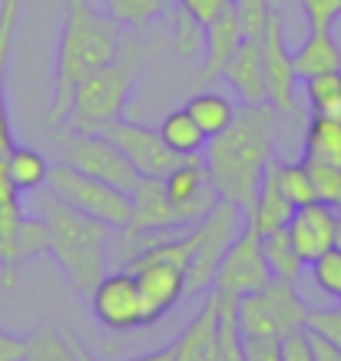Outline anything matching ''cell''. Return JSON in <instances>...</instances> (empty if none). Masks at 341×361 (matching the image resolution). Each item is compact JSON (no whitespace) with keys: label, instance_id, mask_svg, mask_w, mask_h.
<instances>
[{"label":"cell","instance_id":"obj_20","mask_svg":"<svg viewBox=\"0 0 341 361\" xmlns=\"http://www.w3.org/2000/svg\"><path fill=\"white\" fill-rule=\"evenodd\" d=\"M259 295H262L265 308L272 312V322H275L278 335H288V331H298V329H309L311 305L298 295L295 282H288V279H272V282L265 285Z\"/></svg>","mask_w":341,"mask_h":361},{"label":"cell","instance_id":"obj_11","mask_svg":"<svg viewBox=\"0 0 341 361\" xmlns=\"http://www.w3.org/2000/svg\"><path fill=\"white\" fill-rule=\"evenodd\" d=\"M163 186H166V196L176 206L179 219H182L186 229H192L196 222L206 219L212 209H216V202L222 199L216 183H212L209 173H206L202 156H189L176 169H169V173L163 176Z\"/></svg>","mask_w":341,"mask_h":361},{"label":"cell","instance_id":"obj_21","mask_svg":"<svg viewBox=\"0 0 341 361\" xmlns=\"http://www.w3.org/2000/svg\"><path fill=\"white\" fill-rule=\"evenodd\" d=\"M302 163L341 169V116H309L302 140Z\"/></svg>","mask_w":341,"mask_h":361},{"label":"cell","instance_id":"obj_26","mask_svg":"<svg viewBox=\"0 0 341 361\" xmlns=\"http://www.w3.org/2000/svg\"><path fill=\"white\" fill-rule=\"evenodd\" d=\"M262 255H265V262H268V269H272V279L298 282V275L305 272V262H302V255H298L295 245H292L288 226L262 235Z\"/></svg>","mask_w":341,"mask_h":361},{"label":"cell","instance_id":"obj_6","mask_svg":"<svg viewBox=\"0 0 341 361\" xmlns=\"http://www.w3.org/2000/svg\"><path fill=\"white\" fill-rule=\"evenodd\" d=\"M46 186H50V192L56 199H63L66 206H73L80 212L93 216V219L106 222L110 229H126L130 226V216H132L130 192L103 183L97 176L80 173L70 163H56L46 173Z\"/></svg>","mask_w":341,"mask_h":361},{"label":"cell","instance_id":"obj_8","mask_svg":"<svg viewBox=\"0 0 341 361\" xmlns=\"http://www.w3.org/2000/svg\"><path fill=\"white\" fill-rule=\"evenodd\" d=\"M272 282V269L262 255V235H255L249 226H245L235 242H232L225 255H222L219 269H216V279H212V292L222 298H245L262 292L265 285Z\"/></svg>","mask_w":341,"mask_h":361},{"label":"cell","instance_id":"obj_9","mask_svg":"<svg viewBox=\"0 0 341 361\" xmlns=\"http://www.w3.org/2000/svg\"><path fill=\"white\" fill-rule=\"evenodd\" d=\"M136 279L140 288V305H143V329L156 325L166 318L173 308L186 298V269L169 259H146V255H132L126 265Z\"/></svg>","mask_w":341,"mask_h":361},{"label":"cell","instance_id":"obj_37","mask_svg":"<svg viewBox=\"0 0 341 361\" xmlns=\"http://www.w3.org/2000/svg\"><path fill=\"white\" fill-rule=\"evenodd\" d=\"M282 361H315L311 341H309V329H298V331L282 335Z\"/></svg>","mask_w":341,"mask_h":361},{"label":"cell","instance_id":"obj_2","mask_svg":"<svg viewBox=\"0 0 341 361\" xmlns=\"http://www.w3.org/2000/svg\"><path fill=\"white\" fill-rule=\"evenodd\" d=\"M123 54L120 23L110 20V13H99L89 0H66L63 27L56 40V66H54V103L46 120L50 126L66 123L70 99L89 73L103 70Z\"/></svg>","mask_w":341,"mask_h":361},{"label":"cell","instance_id":"obj_12","mask_svg":"<svg viewBox=\"0 0 341 361\" xmlns=\"http://www.w3.org/2000/svg\"><path fill=\"white\" fill-rule=\"evenodd\" d=\"M103 136H110V140L120 146L123 153H126V159L132 163V169H136L140 176L163 179L169 169H176L182 159H189V156L173 153V149L163 142L159 130L143 126V123L123 120V116H120V120H113L110 126L103 130Z\"/></svg>","mask_w":341,"mask_h":361},{"label":"cell","instance_id":"obj_30","mask_svg":"<svg viewBox=\"0 0 341 361\" xmlns=\"http://www.w3.org/2000/svg\"><path fill=\"white\" fill-rule=\"evenodd\" d=\"M166 17H173V40H176V54L179 56L192 60V56H199L202 50H206V27H202L182 4L173 0V7H169Z\"/></svg>","mask_w":341,"mask_h":361},{"label":"cell","instance_id":"obj_34","mask_svg":"<svg viewBox=\"0 0 341 361\" xmlns=\"http://www.w3.org/2000/svg\"><path fill=\"white\" fill-rule=\"evenodd\" d=\"M309 30H335L341 20V0H298Z\"/></svg>","mask_w":341,"mask_h":361},{"label":"cell","instance_id":"obj_13","mask_svg":"<svg viewBox=\"0 0 341 361\" xmlns=\"http://www.w3.org/2000/svg\"><path fill=\"white\" fill-rule=\"evenodd\" d=\"M89 308L103 329L110 331H136L143 329V305H140V288L130 269L106 272L99 285L89 292Z\"/></svg>","mask_w":341,"mask_h":361},{"label":"cell","instance_id":"obj_25","mask_svg":"<svg viewBox=\"0 0 341 361\" xmlns=\"http://www.w3.org/2000/svg\"><path fill=\"white\" fill-rule=\"evenodd\" d=\"M7 179L20 192H33V189L46 186V173H50V163H46L44 153H37L33 146H13L11 156H7Z\"/></svg>","mask_w":341,"mask_h":361},{"label":"cell","instance_id":"obj_24","mask_svg":"<svg viewBox=\"0 0 341 361\" xmlns=\"http://www.w3.org/2000/svg\"><path fill=\"white\" fill-rule=\"evenodd\" d=\"M159 136H163V142L173 149V153L179 156H202V149H206V133L196 126V120L189 116V110L182 106V110H169L163 116V123H159Z\"/></svg>","mask_w":341,"mask_h":361},{"label":"cell","instance_id":"obj_40","mask_svg":"<svg viewBox=\"0 0 341 361\" xmlns=\"http://www.w3.org/2000/svg\"><path fill=\"white\" fill-rule=\"evenodd\" d=\"M309 341H311V355H315V361H341V348H335L331 341H325L311 329H309Z\"/></svg>","mask_w":341,"mask_h":361},{"label":"cell","instance_id":"obj_36","mask_svg":"<svg viewBox=\"0 0 341 361\" xmlns=\"http://www.w3.org/2000/svg\"><path fill=\"white\" fill-rule=\"evenodd\" d=\"M245 361H282V338L275 335H242Z\"/></svg>","mask_w":341,"mask_h":361},{"label":"cell","instance_id":"obj_45","mask_svg":"<svg viewBox=\"0 0 341 361\" xmlns=\"http://www.w3.org/2000/svg\"><path fill=\"white\" fill-rule=\"evenodd\" d=\"M176 4H182V0H176Z\"/></svg>","mask_w":341,"mask_h":361},{"label":"cell","instance_id":"obj_17","mask_svg":"<svg viewBox=\"0 0 341 361\" xmlns=\"http://www.w3.org/2000/svg\"><path fill=\"white\" fill-rule=\"evenodd\" d=\"M295 216V206L285 199V192L278 189V176H275V159L268 163L262 183H259V192H255L252 206L245 209V222L255 235H268L275 229H285Z\"/></svg>","mask_w":341,"mask_h":361},{"label":"cell","instance_id":"obj_23","mask_svg":"<svg viewBox=\"0 0 341 361\" xmlns=\"http://www.w3.org/2000/svg\"><path fill=\"white\" fill-rule=\"evenodd\" d=\"M189 116L196 120V126L206 133V140L212 136H219L232 120H235V103L229 97H222V93H212V90H202V93H192L186 103Z\"/></svg>","mask_w":341,"mask_h":361},{"label":"cell","instance_id":"obj_19","mask_svg":"<svg viewBox=\"0 0 341 361\" xmlns=\"http://www.w3.org/2000/svg\"><path fill=\"white\" fill-rule=\"evenodd\" d=\"M17 23H20V0H4L0 4V163H7L11 149L17 146L11 130V113H7V66H11Z\"/></svg>","mask_w":341,"mask_h":361},{"label":"cell","instance_id":"obj_3","mask_svg":"<svg viewBox=\"0 0 341 361\" xmlns=\"http://www.w3.org/2000/svg\"><path fill=\"white\" fill-rule=\"evenodd\" d=\"M44 222L50 232V252H54L56 265L66 272V279L73 282L80 295H87L99 285V279L106 275V262H110V239L113 232L106 222L93 219L80 209L66 206L63 199H50L44 202Z\"/></svg>","mask_w":341,"mask_h":361},{"label":"cell","instance_id":"obj_18","mask_svg":"<svg viewBox=\"0 0 341 361\" xmlns=\"http://www.w3.org/2000/svg\"><path fill=\"white\" fill-rule=\"evenodd\" d=\"M245 40V30H242V20L235 13V4H229L225 11L216 17V20L206 27V66H202V80H219L229 56L239 50V44Z\"/></svg>","mask_w":341,"mask_h":361},{"label":"cell","instance_id":"obj_29","mask_svg":"<svg viewBox=\"0 0 341 361\" xmlns=\"http://www.w3.org/2000/svg\"><path fill=\"white\" fill-rule=\"evenodd\" d=\"M305 103L311 116H341V70L305 80Z\"/></svg>","mask_w":341,"mask_h":361},{"label":"cell","instance_id":"obj_42","mask_svg":"<svg viewBox=\"0 0 341 361\" xmlns=\"http://www.w3.org/2000/svg\"><path fill=\"white\" fill-rule=\"evenodd\" d=\"M335 249H341V212L335 216Z\"/></svg>","mask_w":341,"mask_h":361},{"label":"cell","instance_id":"obj_10","mask_svg":"<svg viewBox=\"0 0 341 361\" xmlns=\"http://www.w3.org/2000/svg\"><path fill=\"white\" fill-rule=\"evenodd\" d=\"M262 66H265V90H268V103L278 110V116H298L302 103L295 97V63H292V50L285 40V13L275 11L268 17L262 30Z\"/></svg>","mask_w":341,"mask_h":361},{"label":"cell","instance_id":"obj_39","mask_svg":"<svg viewBox=\"0 0 341 361\" xmlns=\"http://www.w3.org/2000/svg\"><path fill=\"white\" fill-rule=\"evenodd\" d=\"M23 348H27V338L0 329V361H23Z\"/></svg>","mask_w":341,"mask_h":361},{"label":"cell","instance_id":"obj_28","mask_svg":"<svg viewBox=\"0 0 341 361\" xmlns=\"http://www.w3.org/2000/svg\"><path fill=\"white\" fill-rule=\"evenodd\" d=\"M106 4V13H110L113 23L120 27H132V30H143L153 20L166 17L173 0H103Z\"/></svg>","mask_w":341,"mask_h":361},{"label":"cell","instance_id":"obj_33","mask_svg":"<svg viewBox=\"0 0 341 361\" xmlns=\"http://www.w3.org/2000/svg\"><path fill=\"white\" fill-rule=\"evenodd\" d=\"M235 4V13L242 20L245 37H262L268 17L278 11V0H232Z\"/></svg>","mask_w":341,"mask_h":361},{"label":"cell","instance_id":"obj_32","mask_svg":"<svg viewBox=\"0 0 341 361\" xmlns=\"http://www.w3.org/2000/svg\"><path fill=\"white\" fill-rule=\"evenodd\" d=\"M305 269H309L311 282L318 285L321 295H328V298H335V302H341V249H335V245H331L328 252H321L318 259H311Z\"/></svg>","mask_w":341,"mask_h":361},{"label":"cell","instance_id":"obj_44","mask_svg":"<svg viewBox=\"0 0 341 361\" xmlns=\"http://www.w3.org/2000/svg\"><path fill=\"white\" fill-rule=\"evenodd\" d=\"M335 212H341V199H338V206H335Z\"/></svg>","mask_w":341,"mask_h":361},{"label":"cell","instance_id":"obj_35","mask_svg":"<svg viewBox=\"0 0 341 361\" xmlns=\"http://www.w3.org/2000/svg\"><path fill=\"white\" fill-rule=\"evenodd\" d=\"M309 329L315 335H321L325 341H331L335 348H341V308H311Z\"/></svg>","mask_w":341,"mask_h":361},{"label":"cell","instance_id":"obj_15","mask_svg":"<svg viewBox=\"0 0 341 361\" xmlns=\"http://www.w3.org/2000/svg\"><path fill=\"white\" fill-rule=\"evenodd\" d=\"M50 252V232H46V222L44 216L37 219V216H23L17 222V229H13L11 239L0 242V272H4V285L13 288L17 282V272H20L23 265L30 262V259H40Z\"/></svg>","mask_w":341,"mask_h":361},{"label":"cell","instance_id":"obj_16","mask_svg":"<svg viewBox=\"0 0 341 361\" xmlns=\"http://www.w3.org/2000/svg\"><path fill=\"white\" fill-rule=\"evenodd\" d=\"M222 77L239 93L242 103H265L268 90H265V66H262V37H245L239 50L229 56Z\"/></svg>","mask_w":341,"mask_h":361},{"label":"cell","instance_id":"obj_4","mask_svg":"<svg viewBox=\"0 0 341 361\" xmlns=\"http://www.w3.org/2000/svg\"><path fill=\"white\" fill-rule=\"evenodd\" d=\"M140 80V63L136 56H116L103 70L89 73L77 87L70 99L66 123L73 133H103L113 120H120L126 103L132 97V87Z\"/></svg>","mask_w":341,"mask_h":361},{"label":"cell","instance_id":"obj_41","mask_svg":"<svg viewBox=\"0 0 341 361\" xmlns=\"http://www.w3.org/2000/svg\"><path fill=\"white\" fill-rule=\"evenodd\" d=\"M176 355V345H166L159 351H146V355H136V358H126V361H173Z\"/></svg>","mask_w":341,"mask_h":361},{"label":"cell","instance_id":"obj_7","mask_svg":"<svg viewBox=\"0 0 341 361\" xmlns=\"http://www.w3.org/2000/svg\"><path fill=\"white\" fill-rule=\"evenodd\" d=\"M63 146V163H70L73 169L87 176H97L103 183H110V186L123 189V192H132V186L143 179V176L132 169V163L126 159L120 146L110 140V136H103V133H73L60 140Z\"/></svg>","mask_w":341,"mask_h":361},{"label":"cell","instance_id":"obj_43","mask_svg":"<svg viewBox=\"0 0 341 361\" xmlns=\"http://www.w3.org/2000/svg\"><path fill=\"white\" fill-rule=\"evenodd\" d=\"M77 361H97V358H93V355H89V351H87V348H83V345H80V341H77Z\"/></svg>","mask_w":341,"mask_h":361},{"label":"cell","instance_id":"obj_27","mask_svg":"<svg viewBox=\"0 0 341 361\" xmlns=\"http://www.w3.org/2000/svg\"><path fill=\"white\" fill-rule=\"evenodd\" d=\"M23 361H77V341L63 338L54 325H37L27 335Z\"/></svg>","mask_w":341,"mask_h":361},{"label":"cell","instance_id":"obj_38","mask_svg":"<svg viewBox=\"0 0 341 361\" xmlns=\"http://www.w3.org/2000/svg\"><path fill=\"white\" fill-rule=\"evenodd\" d=\"M232 0H182V7H186L192 17H196L202 27H209L216 17H219L225 7H229Z\"/></svg>","mask_w":341,"mask_h":361},{"label":"cell","instance_id":"obj_31","mask_svg":"<svg viewBox=\"0 0 341 361\" xmlns=\"http://www.w3.org/2000/svg\"><path fill=\"white\" fill-rule=\"evenodd\" d=\"M275 176H278V189L285 192V199L295 209L315 202L311 173H309V166L302 163V159H298V163H282V159H275Z\"/></svg>","mask_w":341,"mask_h":361},{"label":"cell","instance_id":"obj_1","mask_svg":"<svg viewBox=\"0 0 341 361\" xmlns=\"http://www.w3.org/2000/svg\"><path fill=\"white\" fill-rule=\"evenodd\" d=\"M275 133L278 110L265 99V103H242L235 110V120L206 142L202 163L222 199L242 209L252 206L265 169L275 159Z\"/></svg>","mask_w":341,"mask_h":361},{"label":"cell","instance_id":"obj_22","mask_svg":"<svg viewBox=\"0 0 341 361\" xmlns=\"http://www.w3.org/2000/svg\"><path fill=\"white\" fill-rule=\"evenodd\" d=\"M292 63H295V77L302 83L318 73L341 70V44L331 37V30H309V37L292 54Z\"/></svg>","mask_w":341,"mask_h":361},{"label":"cell","instance_id":"obj_5","mask_svg":"<svg viewBox=\"0 0 341 361\" xmlns=\"http://www.w3.org/2000/svg\"><path fill=\"white\" fill-rule=\"evenodd\" d=\"M245 226H249L245 222V209L229 202V199H219L209 216L192 226V255H189L186 265V298L209 292L222 255H225V249L235 242V235Z\"/></svg>","mask_w":341,"mask_h":361},{"label":"cell","instance_id":"obj_14","mask_svg":"<svg viewBox=\"0 0 341 361\" xmlns=\"http://www.w3.org/2000/svg\"><path fill=\"white\" fill-rule=\"evenodd\" d=\"M335 216L338 212L325 202H309V206L295 209V216L288 222V235L305 265L335 245Z\"/></svg>","mask_w":341,"mask_h":361}]
</instances>
